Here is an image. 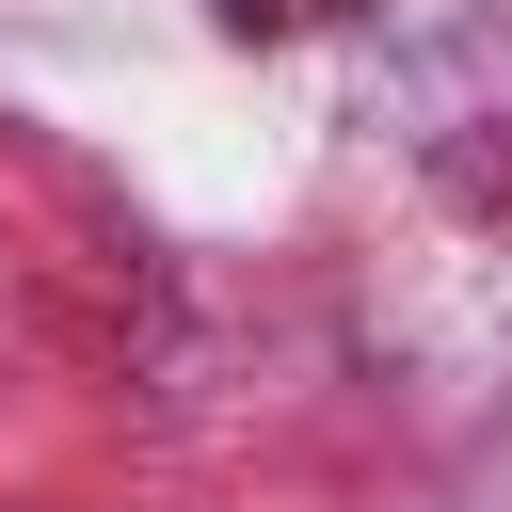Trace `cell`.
<instances>
[{
    "label": "cell",
    "mask_w": 512,
    "mask_h": 512,
    "mask_svg": "<svg viewBox=\"0 0 512 512\" xmlns=\"http://www.w3.org/2000/svg\"><path fill=\"white\" fill-rule=\"evenodd\" d=\"M304 16H336V0H224V32H304Z\"/></svg>",
    "instance_id": "1"
}]
</instances>
